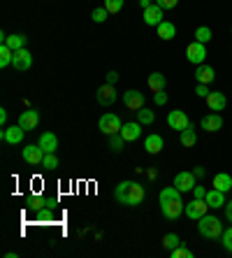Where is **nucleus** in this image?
Listing matches in <instances>:
<instances>
[{
	"label": "nucleus",
	"mask_w": 232,
	"mask_h": 258,
	"mask_svg": "<svg viewBox=\"0 0 232 258\" xmlns=\"http://www.w3.org/2000/svg\"><path fill=\"white\" fill-rule=\"evenodd\" d=\"M144 196H146V191H144V186L137 184V181H121L119 186L114 188V198L119 200L121 205H128V207L142 205Z\"/></svg>",
	"instance_id": "nucleus-1"
},
{
	"label": "nucleus",
	"mask_w": 232,
	"mask_h": 258,
	"mask_svg": "<svg viewBox=\"0 0 232 258\" xmlns=\"http://www.w3.org/2000/svg\"><path fill=\"white\" fill-rule=\"evenodd\" d=\"M204 200H207V205L211 207V210H218V207H225V193L218 191V188H211V191H207V196H204Z\"/></svg>",
	"instance_id": "nucleus-20"
},
{
	"label": "nucleus",
	"mask_w": 232,
	"mask_h": 258,
	"mask_svg": "<svg viewBox=\"0 0 232 258\" xmlns=\"http://www.w3.org/2000/svg\"><path fill=\"white\" fill-rule=\"evenodd\" d=\"M197 230H200V235L207 237V240H218L220 235H223V223H220L216 216L204 214L202 219H200V223H197Z\"/></svg>",
	"instance_id": "nucleus-2"
},
{
	"label": "nucleus",
	"mask_w": 232,
	"mask_h": 258,
	"mask_svg": "<svg viewBox=\"0 0 232 258\" xmlns=\"http://www.w3.org/2000/svg\"><path fill=\"white\" fill-rule=\"evenodd\" d=\"M163 7H158V5H151V7H146L144 10V24L146 26H158V24H163Z\"/></svg>",
	"instance_id": "nucleus-17"
},
{
	"label": "nucleus",
	"mask_w": 232,
	"mask_h": 258,
	"mask_svg": "<svg viewBox=\"0 0 232 258\" xmlns=\"http://www.w3.org/2000/svg\"><path fill=\"white\" fill-rule=\"evenodd\" d=\"M230 33H232V28H230Z\"/></svg>",
	"instance_id": "nucleus-49"
},
{
	"label": "nucleus",
	"mask_w": 232,
	"mask_h": 258,
	"mask_svg": "<svg viewBox=\"0 0 232 258\" xmlns=\"http://www.w3.org/2000/svg\"><path fill=\"white\" fill-rule=\"evenodd\" d=\"M109 12L105 10V7H98V10H93V14H91V19L96 21V24H102V21H107Z\"/></svg>",
	"instance_id": "nucleus-37"
},
{
	"label": "nucleus",
	"mask_w": 232,
	"mask_h": 258,
	"mask_svg": "<svg viewBox=\"0 0 232 258\" xmlns=\"http://www.w3.org/2000/svg\"><path fill=\"white\" fill-rule=\"evenodd\" d=\"M135 116H137V121H139L142 126H149V123H153V121H156V114H153V112H151L149 107L137 109V112H135Z\"/></svg>",
	"instance_id": "nucleus-29"
},
{
	"label": "nucleus",
	"mask_w": 232,
	"mask_h": 258,
	"mask_svg": "<svg viewBox=\"0 0 232 258\" xmlns=\"http://www.w3.org/2000/svg\"><path fill=\"white\" fill-rule=\"evenodd\" d=\"M214 188H218V191H223V193H227L232 188V177L227 172H218L214 177Z\"/></svg>",
	"instance_id": "nucleus-26"
},
{
	"label": "nucleus",
	"mask_w": 232,
	"mask_h": 258,
	"mask_svg": "<svg viewBox=\"0 0 232 258\" xmlns=\"http://www.w3.org/2000/svg\"><path fill=\"white\" fill-rule=\"evenodd\" d=\"M161 210H163V216H165L167 221H177L179 216H181V212L186 210V205L181 203V198L167 200V203H161Z\"/></svg>",
	"instance_id": "nucleus-5"
},
{
	"label": "nucleus",
	"mask_w": 232,
	"mask_h": 258,
	"mask_svg": "<svg viewBox=\"0 0 232 258\" xmlns=\"http://www.w3.org/2000/svg\"><path fill=\"white\" fill-rule=\"evenodd\" d=\"M179 198H181V191H179L174 184H172V186H165L161 191V196H158V200H161V203H167V200H179Z\"/></svg>",
	"instance_id": "nucleus-27"
},
{
	"label": "nucleus",
	"mask_w": 232,
	"mask_h": 258,
	"mask_svg": "<svg viewBox=\"0 0 232 258\" xmlns=\"http://www.w3.org/2000/svg\"><path fill=\"white\" fill-rule=\"evenodd\" d=\"M30 66H33V54H30L28 49H19V51H14V58H12V68L19 72H26L30 70Z\"/></svg>",
	"instance_id": "nucleus-7"
},
{
	"label": "nucleus",
	"mask_w": 232,
	"mask_h": 258,
	"mask_svg": "<svg viewBox=\"0 0 232 258\" xmlns=\"http://www.w3.org/2000/svg\"><path fill=\"white\" fill-rule=\"evenodd\" d=\"M195 142H197V135H195L193 123H191L186 131H181V144H184V147H195Z\"/></svg>",
	"instance_id": "nucleus-30"
},
{
	"label": "nucleus",
	"mask_w": 232,
	"mask_h": 258,
	"mask_svg": "<svg viewBox=\"0 0 232 258\" xmlns=\"http://www.w3.org/2000/svg\"><path fill=\"white\" fill-rule=\"evenodd\" d=\"M207 210H209V205H207V200H200V198H195L193 203H188L186 205V210H184V214L186 216H191V219H195V221H200L204 214H207Z\"/></svg>",
	"instance_id": "nucleus-9"
},
{
	"label": "nucleus",
	"mask_w": 232,
	"mask_h": 258,
	"mask_svg": "<svg viewBox=\"0 0 232 258\" xmlns=\"http://www.w3.org/2000/svg\"><path fill=\"white\" fill-rule=\"evenodd\" d=\"M14 58V51L7 44H0V68H10Z\"/></svg>",
	"instance_id": "nucleus-31"
},
{
	"label": "nucleus",
	"mask_w": 232,
	"mask_h": 258,
	"mask_svg": "<svg viewBox=\"0 0 232 258\" xmlns=\"http://www.w3.org/2000/svg\"><path fill=\"white\" fill-rule=\"evenodd\" d=\"M195 40L197 42H202V44H207L209 40H211V28H209V26H200V28L195 30Z\"/></svg>",
	"instance_id": "nucleus-33"
},
{
	"label": "nucleus",
	"mask_w": 232,
	"mask_h": 258,
	"mask_svg": "<svg viewBox=\"0 0 232 258\" xmlns=\"http://www.w3.org/2000/svg\"><path fill=\"white\" fill-rule=\"evenodd\" d=\"M167 126L172 128V131H186V128L191 126V119H188V114H186L184 109H174V112H170L167 114Z\"/></svg>",
	"instance_id": "nucleus-4"
},
{
	"label": "nucleus",
	"mask_w": 232,
	"mask_h": 258,
	"mask_svg": "<svg viewBox=\"0 0 232 258\" xmlns=\"http://www.w3.org/2000/svg\"><path fill=\"white\" fill-rule=\"evenodd\" d=\"M24 135H26V131L21 126H5L3 131H0V138H3V142H7V144H19L21 140H24Z\"/></svg>",
	"instance_id": "nucleus-11"
},
{
	"label": "nucleus",
	"mask_w": 232,
	"mask_h": 258,
	"mask_svg": "<svg viewBox=\"0 0 232 258\" xmlns=\"http://www.w3.org/2000/svg\"><path fill=\"white\" fill-rule=\"evenodd\" d=\"M170 253H172L174 258H193V251L188 249V246H184V242H181V244H179L174 251H170Z\"/></svg>",
	"instance_id": "nucleus-35"
},
{
	"label": "nucleus",
	"mask_w": 232,
	"mask_h": 258,
	"mask_svg": "<svg viewBox=\"0 0 232 258\" xmlns=\"http://www.w3.org/2000/svg\"><path fill=\"white\" fill-rule=\"evenodd\" d=\"M139 135H142V123L139 121H128L121 128V138L125 142H135V140H139Z\"/></svg>",
	"instance_id": "nucleus-15"
},
{
	"label": "nucleus",
	"mask_w": 232,
	"mask_h": 258,
	"mask_svg": "<svg viewBox=\"0 0 232 258\" xmlns=\"http://www.w3.org/2000/svg\"><path fill=\"white\" fill-rule=\"evenodd\" d=\"M5 123H7V109H0V126L5 128Z\"/></svg>",
	"instance_id": "nucleus-47"
},
{
	"label": "nucleus",
	"mask_w": 232,
	"mask_h": 258,
	"mask_svg": "<svg viewBox=\"0 0 232 258\" xmlns=\"http://www.w3.org/2000/svg\"><path fill=\"white\" fill-rule=\"evenodd\" d=\"M21 158H24L28 165H42V158H44V151H42L40 144H28L24 151H21Z\"/></svg>",
	"instance_id": "nucleus-8"
},
{
	"label": "nucleus",
	"mask_w": 232,
	"mask_h": 258,
	"mask_svg": "<svg viewBox=\"0 0 232 258\" xmlns=\"http://www.w3.org/2000/svg\"><path fill=\"white\" fill-rule=\"evenodd\" d=\"M214 77H216V72H214V68L211 66H197V70H195V79H197V84H211L214 82Z\"/></svg>",
	"instance_id": "nucleus-21"
},
{
	"label": "nucleus",
	"mask_w": 232,
	"mask_h": 258,
	"mask_svg": "<svg viewBox=\"0 0 232 258\" xmlns=\"http://www.w3.org/2000/svg\"><path fill=\"white\" fill-rule=\"evenodd\" d=\"M204 100H207V107L211 109V112H223L227 105L225 93H220V91H209V96L204 98Z\"/></svg>",
	"instance_id": "nucleus-13"
},
{
	"label": "nucleus",
	"mask_w": 232,
	"mask_h": 258,
	"mask_svg": "<svg viewBox=\"0 0 232 258\" xmlns=\"http://www.w3.org/2000/svg\"><path fill=\"white\" fill-rule=\"evenodd\" d=\"M195 179L197 177L193 172H179L177 177H174V186H177L181 193H188L195 188Z\"/></svg>",
	"instance_id": "nucleus-14"
},
{
	"label": "nucleus",
	"mask_w": 232,
	"mask_h": 258,
	"mask_svg": "<svg viewBox=\"0 0 232 258\" xmlns=\"http://www.w3.org/2000/svg\"><path fill=\"white\" fill-rule=\"evenodd\" d=\"M220 242H223V246H225V251L232 253V226L223 230V235H220Z\"/></svg>",
	"instance_id": "nucleus-36"
},
{
	"label": "nucleus",
	"mask_w": 232,
	"mask_h": 258,
	"mask_svg": "<svg viewBox=\"0 0 232 258\" xmlns=\"http://www.w3.org/2000/svg\"><path fill=\"white\" fill-rule=\"evenodd\" d=\"M98 128H100V133H105L107 138H112V135H119L123 123H121V119L116 114H102L100 121H98Z\"/></svg>",
	"instance_id": "nucleus-3"
},
{
	"label": "nucleus",
	"mask_w": 232,
	"mask_h": 258,
	"mask_svg": "<svg viewBox=\"0 0 232 258\" xmlns=\"http://www.w3.org/2000/svg\"><path fill=\"white\" fill-rule=\"evenodd\" d=\"M177 3H179V0H156V5L163 7V10H174V7H177Z\"/></svg>",
	"instance_id": "nucleus-39"
},
{
	"label": "nucleus",
	"mask_w": 232,
	"mask_h": 258,
	"mask_svg": "<svg viewBox=\"0 0 232 258\" xmlns=\"http://www.w3.org/2000/svg\"><path fill=\"white\" fill-rule=\"evenodd\" d=\"M193 196H195V198H200V200H204V196H207V188H204V186H197V184H195V188H193Z\"/></svg>",
	"instance_id": "nucleus-42"
},
{
	"label": "nucleus",
	"mask_w": 232,
	"mask_h": 258,
	"mask_svg": "<svg viewBox=\"0 0 232 258\" xmlns=\"http://www.w3.org/2000/svg\"><path fill=\"white\" fill-rule=\"evenodd\" d=\"M200 126H202V131L207 133H216L223 128V119H220L218 112H211V114H204L202 121H200Z\"/></svg>",
	"instance_id": "nucleus-16"
},
{
	"label": "nucleus",
	"mask_w": 232,
	"mask_h": 258,
	"mask_svg": "<svg viewBox=\"0 0 232 258\" xmlns=\"http://www.w3.org/2000/svg\"><path fill=\"white\" fill-rule=\"evenodd\" d=\"M116 100V89L112 84H105L98 89V102H100L102 107H107V105H114Z\"/></svg>",
	"instance_id": "nucleus-19"
},
{
	"label": "nucleus",
	"mask_w": 232,
	"mask_h": 258,
	"mask_svg": "<svg viewBox=\"0 0 232 258\" xmlns=\"http://www.w3.org/2000/svg\"><path fill=\"white\" fill-rule=\"evenodd\" d=\"M181 244V237H179L177 233H167L163 235V249H167V251H174L177 246Z\"/></svg>",
	"instance_id": "nucleus-28"
},
{
	"label": "nucleus",
	"mask_w": 232,
	"mask_h": 258,
	"mask_svg": "<svg viewBox=\"0 0 232 258\" xmlns=\"http://www.w3.org/2000/svg\"><path fill=\"white\" fill-rule=\"evenodd\" d=\"M146 84H149V89L153 91V93H158V91H165V84H167V79L163 72H151L149 79H146Z\"/></svg>",
	"instance_id": "nucleus-23"
},
{
	"label": "nucleus",
	"mask_w": 232,
	"mask_h": 258,
	"mask_svg": "<svg viewBox=\"0 0 232 258\" xmlns=\"http://www.w3.org/2000/svg\"><path fill=\"white\" fill-rule=\"evenodd\" d=\"M225 219L232 223V200L230 203H225Z\"/></svg>",
	"instance_id": "nucleus-46"
},
{
	"label": "nucleus",
	"mask_w": 232,
	"mask_h": 258,
	"mask_svg": "<svg viewBox=\"0 0 232 258\" xmlns=\"http://www.w3.org/2000/svg\"><path fill=\"white\" fill-rule=\"evenodd\" d=\"M156 28H158V37H161V40H174V37H177V26H174L172 21H163V24H158Z\"/></svg>",
	"instance_id": "nucleus-24"
},
{
	"label": "nucleus",
	"mask_w": 232,
	"mask_h": 258,
	"mask_svg": "<svg viewBox=\"0 0 232 258\" xmlns=\"http://www.w3.org/2000/svg\"><path fill=\"white\" fill-rule=\"evenodd\" d=\"M109 147H112L114 151H121L125 147V140L121 138V133L119 135H112V138H109Z\"/></svg>",
	"instance_id": "nucleus-38"
},
{
	"label": "nucleus",
	"mask_w": 232,
	"mask_h": 258,
	"mask_svg": "<svg viewBox=\"0 0 232 258\" xmlns=\"http://www.w3.org/2000/svg\"><path fill=\"white\" fill-rule=\"evenodd\" d=\"M167 102V93L165 91H158V93H156V105H165Z\"/></svg>",
	"instance_id": "nucleus-43"
},
{
	"label": "nucleus",
	"mask_w": 232,
	"mask_h": 258,
	"mask_svg": "<svg viewBox=\"0 0 232 258\" xmlns=\"http://www.w3.org/2000/svg\"><path fill=\"white\" fill-rule=\"evenodd\" d=\"M193 174H195L197 179H202L204 174H207V170H204V168H202V165H197V168H195V170H193Z\"/></svg>",
	"instance_id": "nucleus-45"
},
{
	"label": "nucleus",
	"mask_w": 232,
	"mask_h": 258,
	"mask_svg": "<svg viewBox=\"0 0 232 258\" xmlns=\"http://www.w3.org/2000/svg\"><path fill=\"white\" fill-rule=\"evenodd\" d=\"M163 147H165V142H163V138L161 135H156V133L146 135V140H144V149L149 151V154H161Z\"/></svg>",
	"instance_id": "nucleus-22"
},
{
	"label": "nucleus",
	"mask_w": 232,
	"mask_h": 258,
	"mask_svg": "<svg viewBox=\"0 0 232 258\" xmlns=\"http://www.w3.org/2000/svg\"><path fill=\"white\" fill-rule=\"evenodd\" d=\"M37 123H40V112L33 107H28L26 112H21V116H19V126L24 128V131H35Z\"/></svg>",
	"instance_id": "nucleus-10"
},
{
	"label": "nucleus",
	"mask_w": 232,
	"mask_h": 258,
	"mask_svg": "<svg viewBox=\"0 0 232 258\" xmlns=\"http://www.w3.org/2000/svg\"><path fill=\"white\" fill-rule=\"evenodd\" d=\"M186 58L191 60V63H195V66H202L204 58H207V47L195 40V42H191L186 47Z\"/></svg>",
	"instance_id": "nucleus-6"
},
{
	"label": "nucleus",
	"mask_w": 232,
	"mask_h": 258,
	"mask_svg": "<svg viewBox=\"0 0 232 258\" xmlns=\"http://www.w3.org/2000/svg\"><path fill=\"white\" fill-rule=\"evenodd\" d=\"M37 144L42 147L44 154H54V151L58 149V138H56L54 133H42L40 140H37Z\"/></svg>",
	"instance_id": "nucleus-18"
},
{
	"label": "nucleus",
	"mask_w": 232,
	"mask_h": 258,
	"mask_svg": "<svg viewBox=\"0 0 232 258\" xmlns=\"http://www.w3.org/2000/svg\"><path fill=\"white\" fill-rule=\"evenodd\" d=\"M3 44H7L12 51H19V49H24L26 44H28V37L21 35V33H17V35H7V40Z\"/></svg>",
	"instance_id": "nucleus-25"
},
{
	"label": "nucleus",
	"mask_w": 232,
	"mask_h": 258,
	"mask_svg": "<svg viewBox=\"0 0 232 258\" xmlns=\"http://www.w3.org/2000/svg\"><path fill=\"white\" fill-rule=\"evenodd\" d=\"M42 168L44 170H56L58 168V158H56V154H44V158H42Z\"/></svg>",
	"instance_id": "nucleus-34"
},
{
	"label": "nucleus",
	"mask_w": 232,
	"mask_h": 258,
	"mask_svg": "<svg viewBox=\"0 0 232 258\" xmlns=\"http://www.w3.org/2000/svg\"><path fill=\"white\" fill-rule=\"evenodd\" d=\"M123 5H125V0H105V10H107L109 14H119L121 10H123Z\"/></svg>",
	"instance_id": "nucleus-32"
},
{
	"label": "nucleus",
	"mask_w": 232,
	"mask_h": 258,
	"mask_svg": "<svg viewBox=\"0 0 232 258\" xmlns=\"http://www.w3.org/2000/svg\"><path fill=\"white\" fill-rule=\"evenodd\" d=\"M116 82H119V72H114V70H112V72H107V84H112V86H114Z\"/></svg>",
	"instance_id": "nucleus-44"
},
{
	"label": "nucleus",
	"mask_w": 232,
	"mask_h": 258,
	"mask_svg": "<svg viewBox=\"0 0 232 258\" xmlns=\"http://www.w3.org/2000/svg\"><path fill=\"white\" fill-rule=\"evenodd\" d=\"M123 105L128 109H132V112L146 107V105H144V93H139V91H135V89L125 91V93H123Z\"/></svg>",
	"instance_id": "nucleus-12"
},
{
	"label": "nucleus",
	"mask_w": 232,
	"mask_h": 258,
	"mask_svg": "<svg viewBox=\"0 0 232 258\" xmlns=\"http://www.w3.org/2000/svg\"><path fill=\"white\" fill-rule=\"evenodd\" d=\"M28 205H30V210H35V212H42V207H44V200H40V198H30L28 200Z\"/></svg>",
	"instance_id": "nucleus-40"
},
{
	"label": "nucleus",
	"mask_w": 232,
	"mask_h": 258,
	"mask_svg": "<svg viewBox=\"0 0 232 258\" xmlns=\"http://www.w3.org/2000/svg\"><path fill=\"white\" fill-rule=\"evenodd\" d=\"M209 84H197L195 86V93H197V98H207L209 96V89H207Z\"/></svg>",
	"instance_id": "nucleus-41"
},
{
	"label": "nucleus",
	"mask_w": 232,
	"mask_h": 258,
	"mask_svg": "<svg viewBox=\"0 0 232 258\" xmlns=\"http://www.w3.org/2000/svg\"><path fill=\"white\" fill-rule=\"evenodd\" d=\"M151 5H153L151 0H139V7H142V10H146V7H151Z\"/></svg>",
	"instance_id": "nucleus-48"
}]
</instances>
